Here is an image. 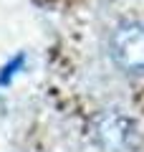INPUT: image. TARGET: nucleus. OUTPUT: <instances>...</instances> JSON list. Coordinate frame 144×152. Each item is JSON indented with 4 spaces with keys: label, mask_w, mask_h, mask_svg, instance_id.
Returning a JSON list of instances; mask_svg holds the SVG:
<instances>
[{
    "label": "nucleus",
    "mask_w": 144,
    "mask_h": 152,
    "mask_svg": "<svg viewBox=\"0 0 144 152\" xmlns=\"http://www.w3.org/2000/svg\"><path fill=\"white\" fill-rule=\"evenodd\" d=\"M111 56L127 74H144V26L121 23L111 36Z\"/></svg>",
    "instance_id": "f257e3e1"
},
{
    "label": "nucleus",
    "mask_w": 144,
    "mask_h": 152,
    "mask_svg": "<svg viewBox=\"0 0 144 152\" xmlns=\"http://www.w3.org/2000/svg\"><path fill=\"white\" fill-rule=\"evenodd\" d=\"M129 134H132V124L124 119L121 114L109 112V114H104L101 119H99V137H101V142L109 150L124 147L127 140H129Z\"/></svg>",
    "instance_id": "f03ea898"
}]
</instances>
